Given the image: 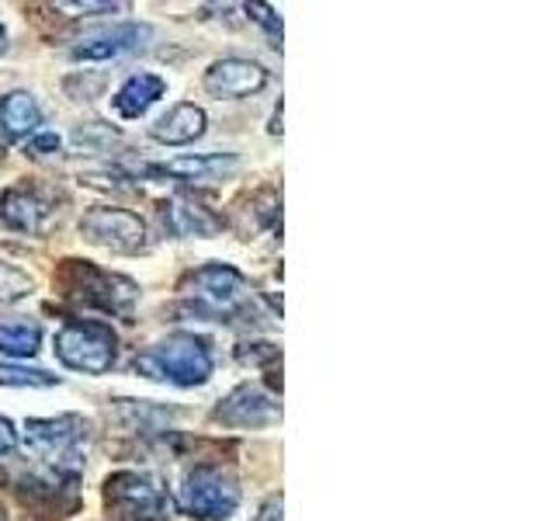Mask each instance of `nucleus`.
Segmentation results:
<instances>
[{
	"mask_svg": "<svg viewBox=\"0 0 555 521\" xmlns=\"http://www.w3.org/2000/svg\"><path fill=\"white\" fill-rule=\"evenodd\" d=\"M121 4H66V11H118Z\"/></svg>",
	"mask_w": 555,
	"mask_h": 521,
	"instance_id": "393cba45",
	"label": "nucleus"
},
{
	"mask_svg": "<svg viewBox=\"0 0 555 521\" xmlns=\"http://www.w3.org/2000/svg\"><path fill=\"white\" fill-rule=\"evenodd\" d=\"M31 275H25L17 265H8V260H0V309L25 300V295L31 292Z\"/></svg>",
	"mask_w": 555,
	"mask_h": 521,
	"instance_id": "aec40b11",
	"label": "nucleus"
},
{
	"mask_svg": "<svg viewBox=\"0 0 555 521\" xmlns=\"http://www.w3.org/2000/svg\"><path fill=\"white\" fill-rule=\"evenodd\" d=\"M184 292L195 300L205 313H216V317H225V313H236L247 300V278L243 271H236L233 265H222V260H212L198 271L188 275Z\"/></svg>",
	"mask_w": 555,
	"mask_h": 521,
	"instance_id": "0eeeda50",
	"label": "nucleus"
},
{
	"mask_svg": "<svg viewBox=\"0 0 555 521\" xmlns=\"http://www.w3.org/2000/svg\"><path fill=\"white\" fill-rule=\"evenodd\" d=\"M205 126H208L205 109H198V104H191V101H181V104H173L167 115L153 122L150 136L160 147H188L205 136Z\"/></svg>",
	"mask_w": 555,
	"mask_h": 521,
	"instance_id": "2eb2a0df",
	"label": "nucleus"
},
{
	"mask_svg": "<svg viewBox=\"0 0 555 521\" xmlns=\"http://www.w3.org/2000/svg\"><path fill=\"white\" fill-rule=\"evenodd\" d=\"M42 129V109L35 94L11 91L0 98V136L4 139H31Z\"/></svg>",
	"mask_w": 555,
	"mask_h": 521,
	"instance_id": "dca6fc26",
	"label": "nucleus"
},
{
	"mask_svg": "<svg viewBox=\"0 0 555 521\" xmlns=\"http://www.w3.org/2000/svg\"><path fill=\"white\" fill-rule=\"evenodd\" d=\"M52 219V202L35 185H11L0 195V223L17 233H42Z\"/></svg>",
	"mask_w": 555,
	"mask_h": 521,
	"instance_id": "ddd939ff",
	"label": "nucleus"
},
{
	"mask_svg": "<svg viewBox=\"0 0 555 521\" xmlns=\"http://www.w3.org/2000/svg\"><path fill=\"white\" fill-rule=\"evenodd\" d=\"M25 442L39 459H46L52 469H66L74 473L83 459V442H87V421L77 414H60V417H31L25 424Z\"/></svg>",
	"mask_w": 555,
	"mask_h": 521,
	"instance_id": "39448f33",
	"label": "nucleus"
},
{
	"mask_svg": "<svg viewBox=\"0 0 555 521\" xmlns=\"http://www.w3.org/2000/svg\"><path fill=\"white\" fill-rule=\"evenodd\" d=\"M42 352V327L31 317H17L0 323V355L14 361H28Z\"/></svg>",
	"mask_w": 555,
	"mask_h": 521,
	"instance_id": "a211bd4d",
	"label": "nucleus"
},
{
	"mask_svg": "<svg viewBox=\"0 0 555 521\" xmlns=\"http://www.w3.org/2000/svg\"><path fill=\"white\" fill-rule=\"evenodd\" d=\"M4 39H8V31H4V25H0V52H4Z\"/></svg>",
	"mask_w": 555,
	"mask_h": 521,
	"instance_id": "bb28decb",
	"label": "nucleus"
},
{
	"mask_svg": "<svg viewBox=\"0 0 555 521\" xmlns=\"http://www.w3.org/2000/svg\"><path fill=\"white\" fill-rule=\"evenodd\" d=\"M268 69L254 63V60H243V56H225L216 60L212 66L205 69V91L212 98H250L257 91L268 87Z\"/></svg>",
	"mask_w": 555,
	"mask_h": 521,
	"instance_id": "9b49d317",
	"label": "nucleus"
},
{
	"mask_svg": "<svg viewBox=\"0 0 555 521\" xmlns=\"http://www.w3.org/2000/svg\"><path fill=\"white\" fill-rule=\"evenodd\" d=\"M132 369L153 382H170V386L195 390L212 379L216 355H212V344L198 334H170L160 344H150L146 352H139Z\"/></svg>",
	"mask_w": 555,
	"mask_h": 521,
	"instance_id": "f257e3e1",
	"label": "nucleus"
},
{
	"mask_svg": "<svg viewBox=\"0 0 555 521\" xmlns=\"http://www.w3.org/2000/svg\"><path fill=\"white\" fill-rule=\"evenodd\" d=\"M0 521H4V518H0Z\"/></svg>",
	"mask_w": 555,
	"mask_h": 521,
	"instance_id": "cd10ccee",
	"label": "nucleus"
},
{
	"mask_svg": "<svg viewBox=\"0 0 555 521\" xmlns=\"http://www.w3.org/2000/svg\"><path fill=\"white\" fill-rule=\"evenodd\" d=\"M164 94L167 80L160 74H150V69H139V74L121 80V87L112 94V112L118 118H143Z\"/></svg>",
	"mask_w": 555,
	"mask_h": 521,
	"instance_id": "4468645a",
	"label": "nucleus"
},
{
	"mask_svg": "<svg viewBox=\"0 0 555 521\" xmlns=\"http://www.w3.org/2000/svg\"><path fill=\"white\" fill-rule=\"evenodd\" d=\"M240 167L236 153H181L170 156V161L160 164H146L139 167L150 178H173V181H212V178H225Z\"/></svg>",
	"mask_w": 555,
	"mask_h": 521,
	"instance_id": "f8f14e48",
	"label": "nucleus"
},
{
	"mask_svg": "<svg viewBox=\"0 0 555 521\" xmlns=\"http://www.w3.org/2000/svg\"><path fill=\"white\" fill-rule=\"evenodd\" d=\"M257 521H282V497H278V500H268V504H264V511H260Z\"/></svg>",
	"mask_w": 555,
	"mask_h": 521,
	"instance_id": "b1692460",
	"label": "nucleus"
},
{
	"mask_svg": "<svg viewBox=\"0 0 555 521\" xmlns=\"http://www.w3.org/2000/svg\"><path fill=\"white\" fill-rule=\"evenodd\" d=\"M240 497L243 494L233 473H225L219 466H195L181 480L178 508L198 521H225L236 514Z\"/></svg>",
	"mask_w": 555,
	"mask_h": 521,
	"instance_id": "7ed1b4c3",
	"label": "nucleus"
},
{
	"mask_svg": "<svg viewBox=\"0 0 555 521\" xmlns=\"http://www.w3.org/2000/svg\"><path fill=\"white\" fill-rule=\"evenodd\" d=\"M14 445H17V428L11 417H0V456L14 452Z\"/></svg>",
	"mask_w": 555,
	"mask_h": 521,
	"instance_id": "5701e85b",
	"label": "nucleus"
},
{
	"mask_svg": "<svg viewBox=\"0 0 555 521\" xmlns=\"http://www.w3.org/2000/svg\"><path fill=\"white\" fill-rule=\"evenodd\" d=\"M52 352L66 369L83 376H104L118 361V334L104 320H69L56 330Z\"/></svg>",
	"mask_w": 555,
	"mask_h": 521,
	"instance_id": "f03ea898",
	"label": "nucleus"
},
{
	"mask_svg": "<svg viewBox=\"0 0 555 521\" xmlns=\"http://www.w3.org/2000/svg\"><path fill=\"white\" fill-rule=\"evenodd\" d=\"M60 285L66 289V295H74V300L87 306H98L104 313H129L132 303L139 300L135 282L104 268H94L91 260H63Z\"/></svg>",
	"mask_w": 555,
	"mask_h": 521,
	"instance_id": "20e7f679",
	"label": "nucleus"
},
{
	"mask_svg": "<svg viewBox=\"0 0 555 521\" xmlns=\"http://www.w3.org/2000/svg\"><path fill=\"white\" fill-rule=\"evenodd\" d=\"M0 386L49 390V386H60V376H49L42 369H25V365H0Z\"/></svg>",
	"mask_w": 555,
	"mask_h": 521,
	"instance_id": "6ab92c4d",
	"label": "nucleus"
},
{
	"mask_svg": "<svg viewBox=\"0 0 555 521\" xmlns=\"http://www.w3.org/2000/svg\"><path fill=\"white\" fill-rule=\"evenodd\" d=\"M63 147V139L56 132H49V129H39L31 139H28V153L35 156H46V153H56Z\"/></svg>",
	"mask_w": 555,
	"mask_h": 521,
	"instance_id": "4be33fe9",
	"label": "nucleus"
},
{
	"mask_svg": "<svg viewBox=\"0 0 555 521\" xmlns=\"http://www.w3.org/2000/svg\"><path fill=\"white\" fill-rule=\"evenodd\" d=\"M271 132H274V136H282V104H278V112H274V118H271Z\"/></svg>",
	"mask_w": 555,
	"mask_h": 521,
	"instance_id": "a878e982",
	"label": "nucleus"
},
{
	"mask_svg": "<svg viewBox=\"0 0 555 521\" xmlns=\"http://www.w3.org/2000/svg\"><path fill=\"white\" fill-rule=\"evenodd\" d=\"M212 417L225 428H268L282 421V407H278V399L271 393L243 382V386H236L222 399Z\"/></svg>",
	"mask_w": 555,
	"mask_h": 521,
	"instance_id": "9d476101",
	"label": "nucleus"
},
{
	"mask_svg": "<svg viewBox=\"0 0 555 521\" xmlns=\"http://www.w3.org/2000/svg\"><path fill=\"white\" fill-rule=\"evenodd\" d=\"M108 504L129 518L139 521H156L170 514V497L160 491V483L143 476V473H115L108 480Z\"/></svg>",
	"mask_w": 555,
	"mask_h": 521,
	"instance_id": "1a4fd4ad",
	"label": "nucleus"
},
{
	"mask_svg": "<svg viewBox=\"0 0 555 521\" xmlns=\"http://www.w3.org/2000/svg\"><path fill=\"white\" fill-rule=\"evenodd\" d=\"M164 219L170 226V233L178 237H216L222 230V219L191 199H170L164 205Z\"/></svg>",
	"mask_w": 555,
	"mask_h": 521,
	"instance_id": "f3484780",
	"label": "nucleus"
},
{
	"mask_svg": "<svg viewBox=\"0 0 555 521\" xmlns=\"http://www.w3.org/2000/svg\"><path fill=\"white\" fill-rule=\"evenodd\" d=\"M243 11H247L250 17H254V22L257 25H264L268 28V35H271V39H274V46L278 42H282V17H278L268 4H247V8H243Z\"/></svg>",
	"mask_w": 555,
	"mask_h": 521,
	"instance_id": "412c9836",
	"label": "nucleus"
},
{
	"mask_svg": "<svg viewBox=\"0 0 555 521\" xmlns=\"http://www.w3.org/2000/svg\"><path fill=\"white\" fill-rule=\"evenodd\" d=\"M150 39H153L150 25L121 22V25H108V28H98L91 35H83L69 56H74L77 63H112L121 56H132V52H139Z\"/></svg>",
	"mask_w": 555,
	"mask_h": 521,
	"instance_id": "6e6552de",
	"label": "nucleus"
},
{
	"mask_svg": "<svg viewBox=\"0 0 555 521\" xmlns=\"http://www.w3.org/2000/svg\"><path fill=\"white\" fill-rule=\"evenodd\" d=\"M80 233L91 243H98V247H108L118 254H139V251H146V243H150L146 223L118 205H98L91 213H83Z\"/></svg>",
	"mask_w": 555,
	"mask_h": 521,
	"instance_id": "423d86ee",
	"label": "nucleus"
}]
</instances>
